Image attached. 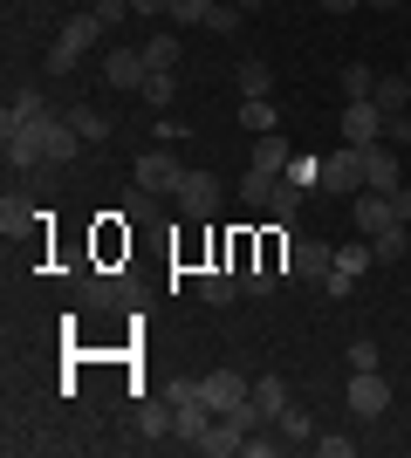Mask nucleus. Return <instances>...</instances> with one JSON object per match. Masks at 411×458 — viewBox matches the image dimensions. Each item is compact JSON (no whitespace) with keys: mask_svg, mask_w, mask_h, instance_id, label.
Listing matches in <instances>:
<instances>
[{"mask_svg":"<svg viewBox=\"0 0 411 458\" xmlns=\"http://www.w3.org/2000/svg\"><path fill=\"white\" fill-rule=\"evenodd\" d=\"M172 199H178V219H193V226H199V219H219V199H227V185H219L213 172H185Z\"/></svg>","mask_w":411,"mask_h":458,"instance_id":"f257e3e1","label":"nucleus"},{"mask_svg":"<svg viewBox=\"0 0 411 458\" xmlns=\"http://www.w3.org/2000/svg\"><path fill=\"white\" fill-rule=\"evenodd\" d=\"M35 131H41V172H56V165H76V151H82V131L69 123V116L41 110V116H35Z\"/></svg>","mask_w":411,"mask_h":458,"instance_id":"f03ea898","label":"nucleus"},{"mask_svg":"<svg viewBox=\"0 0 411 458\" xmlns=\"http://www.w3.org/2000/svg\"><path fill=\"white\" fill-rule=\"evenodd\" d=\"M364 185H371V165H364V144H343L336 157H322V185H315V191H343V199H356Z\"/></svg>","mask_w":411,"mask_h":458,"instance_id":"7ed1b4c3","label":"nucleus"},{"mask_svg":"<svg viewBox=\"0 0 411 458\" xmlns=\"http://www.w3.org/2000/svg\"><path fill=\"white\" fill-rule=\"evenodd\" d=\"M199 397L213 403V418H227V411H240V403L254 397V383L240 377V369H206V377H199Z\"/></svg>","mask_w":411,"mask_h":458,"instance_id":"20e7f679","label":"nucleus"},{"mask_svg":"<svg viewBox=\"0 0 411 458\" xmlns=\"http://www.w3.org/2000/svg\"><path fill=\"white\" fill-rule=\"evenodd\" d=\"M343 397H350V411H356V418H384V411H391V383L377 377V369H350Z\"/></svg>","mask_w":411,"mask_h":458,"instance_id":"39448f33","label":"nucleus"},{"mask_svg":"<svg viewBox=\"0 0 411 458\" xmlns=\"http://www.w3.org/2000/svg\"><path fill=\"white\" fill-rule=\"evenodd\" d=\"M330 267H336L330 240H295L288 247V281H330Z\"/></svg>","mask_w":411,"mask_h":458,"instance_id":"423d86ee","label":"nucleus"},{"mask_svg":"<svg viewBox=\"0 0 411 458\" xmlns=\"http://www.w3.org/2000/svg\"><path fill=\"white\" fill-rule=\"evenodd\" d=\"M377 137H384V110L371 96H350L343 103V144H377Z\"/></svg>","mask_w":411,"mask_h":458,"instance_id":"0eeeda50","label":"nucleus"},{"mask_svg":"<svg viewBox=\"0 0 411 458\" xmlns=\"http://www.w3.org/2000/svg\"><path fill=\"white\" fill-rule=\"evenodd\" d=\"M144 76H151V69H144V48H110V55H103V82H110V89H144Z\"/></svg>","mask_w":411,"mask_h":458,"instance_id":"6e6552de","label":"nucleus"},{"mask_svg":"<svg viewBox=\"0 0 411 458\" xmlns=\"http://www.w3.org/2000/svg\"><path fill=\"white\" fill-rule=\"evenodd\" d=\"M185 172H193V165H178L172 151H144V157H137V185H144V191H178Z\"/></svg>","mask_w":411,"mask_h":458,"instance_id":"1a4fd4ad","label":"nucleus"},{"mask_svg":"<svg viewBox=\"0 0 411 458\" xmlns=\"http://www.w3.org/2000/svg\"><path fill=\"white\" fill-rule=\"evenodd\" d=\"M350 212H356V219H350L356 233H384V226L398 219V212H391V191H371V185L350 199Z\"/></svg>","mask_w":411,"mask_h":458,"instance_id":"9d476101","label":"nucleus"},{"mask_svg":"<svg viewBox=\"0 0 411 458\" xmlns=\"http://www.w3.org/2000/svg\"><path fill=\"white\" fill-rule=\"evenodd\" d=\"M364 267H377L371 247H336V267H330V281H322V287H330L336 301H343V294L356 287V274H364Z\"/></svg>","mask_w":411,"mask_h":458,"instance_id":"9b49d317","label":"nucleus"},{"mask_svg":"<svg viewBox=\"0 0 411 458\" xmlns=\"http://www.w3.org/2000/svg\"><path fill=\"white\" fill-rule=\"evenodd\" d=\"M199 301H206V308H227V301H240V274L227 267V260H219V267H206V274H199Z\"/></svg>","mask_w":411,"mask_h":458,"instance_id":"f8f14e48","label":"nucleus"},{"mask_svg":"<svg viewBox=\"0 0 411 458\" xmlns=\"http://www.w3.org/2000/svg\"><path fill=\"white\" fill-rule=\"evenodd\" d=\"M90 301H97V308H137L131 274H90Z\"/></svg>","mask_w":411,"mask_h":458,"instance_id":"ddd939ff","label":"nucleus"},{"mask_svg":"<svg viewBox=\"0 0 411 458\" xmlns=\"http://www.w3.org/2000/svg\"><path fill=\"white\" fill-rule=\"evenodd\" d=\"M364 165H371V191H398V144H364Z\"/></svg>","mask_w":411,"mask_h":458,"instance_id":"4468645a","label":"nucleus"},{"mask_svg":"<svg viewBox=\"0 0 411 458\" xmlns=\"http://www.w3.org/2000/svg\"><path fill=\"white\" fill-rule=\"evenodd\" d=\"M240 445H247V431H240L234 418H213V431H206V438H199L193 452H206V458H234Z\"/></svg>","mask_w":411,"mask_h":458,"instance_id":"2eb2a0df","label":"nucleus"},{"mask_svg":"<svg viewBox=\"0 0 411 458\" xmlns=\"http://www.w3.org/2000/svg\"><path fill=\"white\" fill-rule=\"evenodd\" d=\"M103 35H110V28H103V21L90 14V7H82V14H69V21H62V35H56V41H69V48L82 55V48H97Z\"/></svg>","mask_w":411,"mask_h":458,"instance_id":"dca6fc26","label":"nucleus"},{"mask_svg":"<svg viewBox=\"0 0 411 458\" xmlns=\"http://www.w3.org/2000/svg\"><path fill=\"white\" fill-rule=\"evenodd\" d=\"M41 110H48V103H41V89H14V96H7V110H0V137L21 131V123H35Z\"/></svg>","mask_w":411,"mask_h":458,"instance_id":"f3484780","label":"nucleus"},{"mask_svg":"<svg viewBox=\"0 0 411 458\" xmlns=\"http://www.w3.org/2000/svg\"><path fill=\"white\" fill-rule=\"evenodd\" d=\"M405 247H411L405 219H391L384 233H371V260H377V267H398V260H405Z\"/></svg>","mask_w":411,"mask_h":458,"instance_id":"a211bd4d","label":"nucleus"},{"mask_svg":"<svg viewBox=\"0 0 411 458\" xmlns=\"http://www.w3.org/2000/svg\"><path fill=\"white\" fill-rule=\"evenodd\" d=\"M274 185H281V172H261V165H247V172H240V206H254V212H268Z\"/></svg>","mask_w":411,"mask_h":458,"instance_id":"6ab92c4d","label":"nucleus"},{"mask_svg":"<svg viewBox=\"0 0 411 458\" xmlns=\"http://www.w3.org/2000/svg\"><path fill=\"white\" fill-rule=\"evenodd\" d=\"M371 103L384 116H398V110H411V69L405 76H377V89H371Z\"/></svg>","mask_w":411,"mask_h":458,"instance_id":"aec40b11","label":"nucleus"},{"mask_svg":"<svg viewBox=\"0 0 411 458\" xmlns=\"http://www.w3.org/2000/svg\"><path fill=\"white\" fill-rule=\"evenodd\" d=\"M254 411H261V424H274L281 411H288V383L281 377H254Z\"/></svg>","mask_w":411,"mask_h":458,"instance_id":"412c9836","label":"nucleus"},{"mask_svg":"<svg viewBox=\"0 0 411 458\" xmlns=\"http://www.w3.org/2000/svg\"><path fill=\"white\" fill-rule=\"evenodd\" d=\"M172 397H144L137 403V431H144V438H165V431H172Z\"/></svg>","mask_w":411,"mask_h":458,"instance_id":"4be33fe9","label":"nucleus"},{"mask_svg":"<svg viewBox=\"0 0 411 458\" xmlns=\"http://www.w3.org/2000/svg\"><path fill=\"white\" fill-rule=\"evenodd\" d=\"M234 82H240V96H268V89H274V69H268L261 55H240V62H234Z\"/></svg>","mask_w":411,"mask_h":458,"instance_id":"5701e85b","label":"nucleus"},{"mask_svg":"<svg viewBox=\"0 0 411 458\" xmlns=\"http://www.w3.org/2000/svg\"><path fill=\"white\" fill-rule=\"evenodd\" d=\"M247 165H261V172H288L295 157H288V137L281 131H268V137H254V157Z\"/></svg>","mask_w":411,"mask_h":458,"instance_id":"b1692460","label":"nucleus"},{"mask_svg":"<svg viewBox=\"0 0 411 458\" xmlns=\"http://www.w3.org/2000/svg\"><path fill=\"white\" fill-rule=\"evenodd\" d=\"M178 55H185V48H178L172 28H158V35L144 41V69H178Z\"/></svg>","mask_w":411,"mask_h":458,"instance_id":"393cba45","label":"nucleus"},{"mask_svg":"<svg viewBox=\"0 0 411 458\" xmlns=\"http://www.w3.org/2000/svg\"><path fill=\"white\" fill-rule=\"evenodd\" d=\"M295 212H302V178L281 172V185H274V199H268V219H295Z\"/></svg>","mask_w":411,"mask_h":458,"instance_id":"a878e982","label":"nucleus"},{"mask_svg":"<svg viewBox=\"0 0 411 458\" xmlns=\"http://www.w3.org/2000/svg\"><path fill=\"white\" fill-rule=\"evenodd\" d=\"M28 226H35V206H28L21 191H7V199H0V233L14 240V233H28Z\"/></svg>","mask_w":411,"mask_h":458,"instance_id":"bb28decb","label":"nucleus"},{"mask_svg":"<svg viewBox=\"0 0 411 458\" xmlns=\"http://www.w3.org/2000/svg\"><path fill=\"white\" fill-rule=\"evenodd\" d=\"M137 96H144L151 110H165V103H172V96H178V76H172V69H151V76H144V89H137Z\"/></svg>","mask_w":411,"mask_h":458,"instance_id":"cd10ccee","label":"nucleus"},{"mask_svg":"<svg viewBox=\"0 0 411 458\" xmlns=\"http://www.w3.org/2000/svg\"><path fill=\"white\" fill-rule=\"evenodd\" d=\"M274 424H281V438H288V445H315V418H309V411H295V403H288Z\"/></svg>","mask_w":411,"mask_h":458,"instance_id":"c85d7f7f","label":"nucleus"},{"mask_svg":"<svg viewBox=\"0 0 411 458\" xmlns=\"http://www.w3.org/2000/svg\"><path fill=\"white\" fill-rule=\"evenodd\" d=\"M69 123L82 131V144H103V137H110V123H103V116L90 110V103H69Z\"/></svg>","mask_w":411,"mask_h":458,"instance_id":"c756f323","label":"nucleus"},{"mask_svg":"<svg viewBox=\"0 0 411 458\" xmlns=\"http://www.w3.org/2000/svg\"><path fill=\"white\" fill-rule=\"evenodd\" d=\"M240 123H247L254 137H268L274 131V103H268V96H247V103H240Z\"/></svg>","mask_w":411,"mask_h":458,"instance_id":"7c9ffc66","label":"nucleus"},{"mask_svg":"<svg viewBox=\"0 0 411 458\" xmlns=\"http://www.w3.org/2000/svg\"><path fill=\"white\" fill-rule=\"evenodd\" d=\"M76 62H82L76 48H69V41H56V48L41 55V76H56V82H62V76H76Z\"/></svg>","mask_w":411,"mask_h":458,"instance_id":"2f4dec72","label":"nucleus"},{"mask_svg":"<svg viewBox=\"0 0 411 458\" xmlns=\"http://www.w3.org/2000/svg\"><path fill=\"white\" fill-rule=\"evenodd\" d=\"M274 287H281V267H261L254 260V267L240 274V294H274Z\"/></svg>","mask_w":411,"mask_h":458,"instance_id":"473e14b6","label":"nucleus"},{"mask_svg":"<svg viewBox=\"0 0 411 458\" xmlns=\"http://www.w3.org/2000/svg\"><path fill=\"white\" fill-rule=\"evenodd\" d=\"M213 7H219V0H172V21H178V28H206Z\"/></svg>","mask_w":411,"mask_h":458,"instance_id":"72a5a7b5","label":"nucleus"},{"mask_svg":"<svg viewBox=\"0 0 411 458\" xmlns=\"http://www.w3.org/2000/svg\"><path fill=\"white\" fill-rule=\"evenodd\" d=\"M371 89H377L371 69H364V62H343V103H350V96H371Z\"/></svg>","mask_w":411,"mask_h":458,"instance_id":"f704fd0d","label":"nucleus"},{"mask_svg":"<svg viewBox=\"0 0 411 458\" xmlns=\"http://www.w3.org/2000/svg\"><path fill=\"white\" fill-rule=\"evenodd\" d=\"M90 14L103 21V28H124V14H137L131 0H90Z\"/></svg>","mask_w":411,"mask_h":458,"instance_id":"c9c22d12","label":"nucleus"},{"mask_svg":"<svg viewBox=\"0 0 411 458\" xmlns=\"http://www.w3.org/2000/svg\"><path fill=\"white\" fill-rule=\"evenodd\" d=\"M240 21H247V14H240V7H227V0H219L213 14H206V35H234Z\"/></svg>","mask_w":411,"mask_h":458,"instance_id":"e433bc0d","label":"nucleus"},{"mask_svg":"<svg viewBox=\"0 0 411 458\" xmlns=\"http://www.w3.org/2000/svg\"><path fill=\"white\" fill-rule=\"evenodd\" d=\"M315 452H322V458H350L356 438H343V431H315Z\"/></svg>","mask_w":411,"mask_h":458,"instance_id":"4c0bfd02","label":"nucleus"},{"mask_svg":"<svg viewBox=\"0 0 411 458\" xmlns=\"http://www.w3.org/2000/svg\"><path fill=\"white\" fill-rule=\"evenodd\" d=\"M151 212H158V191H144V185H137L131 199H124V219H151Z\"/></svg>","mask_w":411,"mask_h":458,"instance_id":"58836bf2","label":"nucleus"},{"mask_svg":"<svg viewBox=\"0 0 411 458\" xmlns=\"http://www.w3.org/2000/svg\"><path fill=\"white\" fill-rule=\"evenodd\" d=\"M240 452H247V458H274V452H288V438H261V431H247Z\"/></svg>","mask_w":411,"mask_h":458,"instance_id":"ea45409f","label":"nucleus"},{"mask_svg":"<svg viewBox=\"0 0 411 458\" xmlns=\"http://www.w3.org/2000/svg\"><path fill=\"white\" fill-rule=\"evenodd\" d=\"M350 369H377V343H371V335H356V343H350Z\"/></svg>","mask_w":411,"mask_h":458,"instance_id":"a19ab883","label":"nucleus"},{"mask_svg":"<svg viewBox=\"0 0 411 458\" xmlns=\"http://www.w3.org/2000/svg\"><path fill=\"white\" fill-rule=\"evenodd\" d=\"M384 144H411V116H405V110L384 116Z\"/></svg>","mask_w":411,"mask_h":458,"instance_id":"79ce46f5","label":"nucleus"},{"mask_svg":"<svg viewBox=\"0 0 411 458\" xmlns=\"http://www.w3.org/2000/svg\"><path fill=\"white\" fill-rule=\"evenodd\" d=\"M391 212H398V219H411V185H398V191H391Z\"/></svg>","mask_w":411,"mask_h":458,"instance_id":"37998d69","label":"nucleus"},{"mask_svg":"<svg viewBox=\"0 0 411 458\" xmlns=\"http://www.w3.org/2000/svg\"><path fill=\"white\" fill-rule=\"evenodd\" d=\"M131 7H137V14H151V21H158V14H172V0H131Z\"/></svg>","mask_w":411,"mask_h":458,"instance_id":"c03bdc74","label":"nucleus"},{"mask_svg":"<svg viewBox=\"0 0 411 458\" xmlns=\"http://www.w3.org/2000/svg\"><path fill=\"white\" fill-rule=\"evenodd\" d=\"M322 14H350V7H364V0H315Z\"/></svg>","mask_w":411,"mask_h":458,"instance_id":"a18cd8bd","label":"nucleus"},{"mask_svg":"<svg viewBox=\"0 0 411 458\" xmlns=\"http://www.w3.org/2000/svg\"><path fill=\"white\" fill-rule=\"evenodd\" d=\"M234 7H240V14H261V7H268V0H234Z\"/></svg>","mask_w":411,"mask_h":458,"instance_id":"49530a36","label":"nucleus"},{"mask_svg":"<svg viewBox=\"0 0 411 458\" xmlns=\"http://www.w3.org/2000/svg\"><path fill=\"white\" fill-rule=\"evenodd\" d=\"M364 7H398V0H364Z\"/></svg>","mask_w":411,"mask_h":458,"instance_id":"de8ad7c7","label":"nucleus"},{"mask_svg":"<svg viewBox=\"0 0 411 458\" xmlns=\"http://www.w3.org/2000/svg\"><path fill=\"white\" fill-rule=\"evenodd\" d=\"M405 62H411V41H405Z\"/></svg>","mask_w":411,"mask_h":458,"instance_id":"09e8293b","label":"nucleus"}]
</instances>
